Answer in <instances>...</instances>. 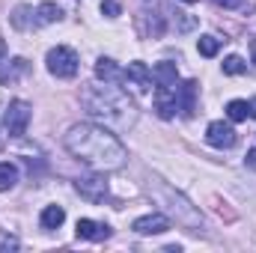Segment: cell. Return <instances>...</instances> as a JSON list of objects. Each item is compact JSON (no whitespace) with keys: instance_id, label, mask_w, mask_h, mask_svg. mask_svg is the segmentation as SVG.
Here are the masks:
<instances>
[{"instance_id":"cell-1","label":"cell","mask_w":256,"mask_h":253,"mask_svg":"<svg viewBox=\"0 0 256 253\" xmlns=\"http://www.w3.org/2000/svg\"><path fill=\"white\" fill-rule=\"evenodd\" d=\"M66 149L84 161L86 167L98 170V173H114V170H122L128 161L126 146L120 143V137L104 126H96V122H78L66 131L63 137Z\"/></svg>"},{"instance_id":"cell-2","label":"cell","mask_w":256,"mask_h":253,"mask_svg":"<svg viewBox=\"0 0 256 253\" xmlns=\"http://www.w3.org/2000/svg\"><path fill=\"white\" fill-rule=\"evenodd\" d=\"M80 104H84V110L96 122H102L104 128H114V131H128L137 122V104H134V98L128 96L126 90L114 86V84L86 86L80 92Z\"/></svg>"},{"instance_id":"cell-3","label":"cell","mask_w":256,"mask_h":253,"mask_svg":"<svg viewBox=\"0 0 256 253\" xmlns=\"http://www.w3.org/2000/svg\"><path fill=\"white\" fill-rule=\"evenodd\" d=\"M149 190L164 202V208H167V212L182 224V226H188L191 232H200V226H202V214L194 208L191 202L179 194V190H173L170 185H164V182H158V179H155V182H149Z\"/></svg>"},{"instance_id":"cell-4","label":"cell","mask_w":256,"mask_h":253,"mask_svg":"<svg viewBox=\"0 0 256 253\" xmlns=\"http://www.w3.org/2000/svg\"><path fill=\"white\" fill-rule=\"evenodd\" d=\"M45 66H48V72H51L54 78L68 80V78H74V74H78V54H74L72 48H66V45H57V48H51V51H48Z\"/></svg>"},{"instance_id":"cell-5","label":"cell","mask_w":256,"mask_h":253,"mask_svg":"<svg viewBox=\"0 0 256 253\" xmlns=\"http://www.w3.org/2000/svg\"><path fill=\"white\" fill-rule=\"evenodd\" d=\"M30 116H33V108L21 98L9 102L6 114H3V126H6V134L9 137H24L27 134V126H30Z\"/></svg>"},{"instance_id":"cell-6","label":"cell","mask_w":256,"mask_h":253,"mask_svg":"<svg viewBox=\"0 0 256 253\" xmlns=\"http://www.w3.org/2000/svg\"><path fill=\"white\" fill-rule=\"evenodd\" d=\"M74 190H78L84 200H90V202H102V200L108 196V182H104V176L90 173V176H80V179L74 182Z\"/></svg>"},{"instance_id":"cell-7","label":"cell","mask_w":256,"mask_h":253,"mask_svg":"<svg viewBox=\"0 0 256 253\" xmlns=\"http://www.w3.org/2000/svg\"><path fill=\"white\" fill-rule=\"evenodd\" d=\"M206 140L214 149H230V146H236V128L230 126V122H224V120H214L206 128Z\"/></svg>"},{"instance_id":"cell-8","label":"cell","mask_w":256,"mask_h":253,"mask_svg":"<svg viewBox=\"0 0 256 253\" xmlns=\"http://www.w3.org/2000/svg\"><path fill=\"white\" fill-rule=\"evenodd\" d=\"M131 230L137 236H161V232L170 230V218L167 214H143L131 224Z\"/></svg>"},{"instance_id":"cell-9","label":"cell","mask_w":256,"mask_h":253,"mask_svg":"<svg viewBox=\"0 0 256 253\" xmlns=\"http://www.w3.org/2000/svg\"><path fill=\"white\" fill-rule=\"evenodd\" d=\"M155 110L161 120H173L179 104H176V86H155Z\"/></svg>"},{"instance_id":"cell-10","label":"cell","mask_w":256,"mask_h":253,"mask_svg":"<svg viewBox=\"0 0 256 253\" xmlns=\"http://www.w3.org/2000/svg\"><path fill=\"white\" fill-rule=\"evenodd\" d=\"M74 232L84 242H104V238H110V226L98 224V220H90V218H80L78 226H74Z\"/></svg>"},{"instance_id":"cell-11","label":"cell","mask_w":256,"mask_h":253,"mask_svg":"<svg viewBox=\"0 0 256 253\" xmlns=\"http://www.w3.org/2000/svg\"><path fill=\"white\" fill-rule=\"evenodd\" d=\"M176 104L185 116H194L196 110V80H185L176 86Z\"/></svg>"},{"instance_id":"cell-12","label":"cell","mask_w":256,"mask_h":253,"mask_svg":"<svg viewBox=\"0 0 256 253\" xmlns=\"http://www.w3.org/2000/svg\"><path fill=\"white\" fill-rule=\"evenodd\" d=\"M15 30H39V18H36V6H15V12L9 15Z\"/></svg>"},{"instance_id":"cell-13","label":"cell","mask_w":256,"mask_h":253,"mask_svg":"<svg viewBox=\"0 0 256 253\" xmlns=\"http://www.w3.org/2000/svg\"><path fill=\"white\" fill-rule=\"evenodd\" d=\"M96 78L102 84H120V80H126V72L114 63L110 57H98L96 60Z\"/></svg>"},{"instance_id":"cell-14","label":"cell","mask_w":256,"mask_h":253,"mask_svg":"<svg viewBox=\"0 0 256 253\" xmlns=\"http://www.w3.org/2000/svg\"><path fill=\"white\" fill-rule=\"evenodd\" d=\"M24 68H27V63H24V60H12V68H9V60H6V42L0 39V84L15 80Z\"/></svg>"},{"instance_id":"cell-15","label":"cell","mask_w":256,"mask_h":253,"mask_svg":"<svg viewBox=\"0 0 256 253\" xmlns=\"http://www.w3.org/2000/svg\"><path fill=\"white\" fill-rule=\"evenodd\" d=\"M66 220V208L63 206H45L42 208V214H39V224H42V230H60Z\"/></svg>"},{"instance_id":"cell-16","label":"cell","mask_w":256,"mask_h":253,"mask_svg":"<svg viewBox=\"0 0 256 253\" xmlns=\"http://www.w3.org/2000/svg\"><path fill=\"white\" fill-rule=\"evenodd\" d=\"M36 18H39V27H48V24H57V21H63V6H57V3H39L36 6Z\"/></svg>"},{"instance_id":"cell-17","label":"cell","mask_w":256,"mask_h":253,"mask_svg":"<svg viewBox=\"0 0 256 253\" xmlns=\"http://www.w3.org/2000/svg\"><path fill=\"white\" fill-rule=\"evenodd\" d=\"M152 80H155L158 86H176V80H179L176 63H158L152 68Z\"/></svg>"},{"instance_id":"cell-18","label":"cell","mask_w":256,"mask_h":253,"mask_svg":"<svg viewBox=\"0 0 256 253\" xmlns=\"http://www.w3.org/2000/svg\"><path fill=\"white\" fill-rule=\"evenodd\" d=\"M126 80H134L140 90H149L152 86V72L146 68V63H128V72H126Z\"/></svg>"},{"instance_id":"cell-19","label":"cell","mask_w":256,"mask_h":253,"mask_svg":"<svg viewBox=\"0 0 256 253\" xmlns=\"http://www.w3.org/2000/svg\"><path fill=\"white\" fill-rule=\"evenodd\" d=\"M15 185H18V167L9 164V161H3L0 164V194L3 190H12Z\"/></svg>"},{"instance_id":"cell-20","label":"cell","mask_w":256,"mask_h":253,"mask_svg":"<svg viewBox=\"0 0 256 253\" xmlns=\"http://www.w3.org/2000/svg\"><path fill=\"white\" fill-rule=\"evenodd\" d=\"M226 116H230L232 122H244V120L250 116V102H242V98H232V102L226 104Z\"/></svg>"},{"instance_id":"cell-21","label":"cell","mask_w":256,"mask_h":253,"mask_svg":"<svg viewBox=\"0 0 256 253\" xmlns=\"http://www.w3.org/2000/svg\"><path fill=\"white\" fill-rule=\"evenodd\" d=\"M196 51H200L202 57H214V54L220 51V39H218V36H200V39H196Z\"/></svg>"},{"instance_id":"cell-22","label":"cell","mask_w":256,"mask_h":253,"mask_svg":"<svg viewBox=\"0 0 256 253\" xmlns=\"http://www.w3.org/2000/svg\"><path fill=\"white\" fill-rule=\"evenodd\" d=\"M242 72H248V63L238 54H232V57L224 60V74H242Z\"/></svg>"},{"instance_id":"cell-23","label":"cell","mask_w":256,"mask_h":253,"mask_svg":"<svg viewBox=\"0 0 256 253\" xmlns=\"http://www.w3.org/2000/svg\"><path fill=\"white\" fill-rule=\"evenodd\" d=\"M122 9H120V3H114V0H104L102 3V15H108V18H116Z\"/></svg>"},{"instance_id":"cell-24","label":"cell","mask_w":256,"mask_h":253,"mask_svg":"<svg viewBox=\"0 0 256 253\" xmlns=\"http://www.w3.org/2000/svg\"><path fill=\"white\" fill-rule=\"evenodd\" d=\"M0 250H18V238H15V236L0 232Z\"/></svg>"},{"instance_id":"cell-25","label":"cell","mask_w":256,"mask_h":253,"mask_svg":"<svg viewBox=\"0 0 256 253\" xmlns=\"http://www.w3.org/2000/svg\"><path fill=\"white\" fill-rule=\"evenodd\" d=\"M214 6H220V9H238V6H244V0H214Z\"/></svg>"},{"instance_id":"cell-26","label":"cell","mask_w":256,"mask_h":253,"mask_svg":"<svg viewBox=\"0 0 256 253\" xmlns=\"http://www.w3.org/2000/svg\"><path fill=\"white\" fill-rule=\"evenodd\" d=\"M244 167L256 173V149H250V152H248V158H244Z\"/></svg>"},{"instance_id":"cell-27","label":"cell","mask_w":256,"mask_h":253,"mask_svg":"<svg viewBox=\"0 0 256 253\" xmlns=\"http://www.w3.org/2000/svg\"><path fill=\"white\" fill-rule=\"evenodd\" d=\"M250 116H256V98L250 102Z\"/></svg>"},{"instance_id":"cell-28","label":"cell","mask_w":256,"mask_h":253,"mask_svg":"<svg viewBox=\"0 0 256 253\" xmlns=\"http://www.w3.org/2000/svg\"><path fill=\"white\" fill-rule=\"evenodd\" d=\"M185 3H194V0H185Z\"/></svg>"}]
</instances>
